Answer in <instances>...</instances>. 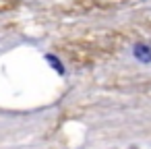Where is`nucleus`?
I'll use <instances>...</instances> for the list:
<instances>
[{
	"mask_svg": "<svg viewBox=\"0 0 151 149\" xmlns=\"http://www.w3.org/2000/svg\"><path fill=\"white\" fill-rule=\"evenodd\" d=\"M46 60L52 64V68H56V73H58V75H64V66H62V62H60L54 54H46Z\"/></svg>",
	"mask_w": 151,
	"mask_h": 149,
	"instance_id": "f03ea898",
	"label": "nucleus"
},
{
	"mask_svg": "<svg viewBox=\"0 0 151 149\" xmlns=\"http://www.w3.org/2000/svg\"><path fill=\"white\" fill-rule=\"evenodd\" d=\"M132 56L139 62H143V64H151V46H147V44H134Z\"/></svg>",
	"mask_w": 151,
	"mask_h": 149,
	"instance_id": "f257e3e1",
	"label": "nucleus"
}]
</instances>
